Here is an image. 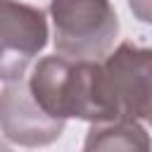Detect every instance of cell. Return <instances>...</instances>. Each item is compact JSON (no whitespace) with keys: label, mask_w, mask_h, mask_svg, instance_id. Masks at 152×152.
Here are the masks:
<instances>
[{"label":"cell","mask_w":152,"mask_h":152,"mask_svg":"<svg viewBox=\"0 0 152 152\" xmlns=\"http://www.w3.org/2000/svg\"><path fill=\"white\" fill-rule=\"evenodd\" d=\"M36 102L52 119H83L90 124L119 121L102 62L50 55L38 59L28 74Z\"/></svg>","instance_id":"cell-1"},{"label":"cell","mask_w":152,"mask_h":152,"mask_svg":"<svg viewBox=\"0 0 152 152\" xmlns=\"http://www.w3.org/2000/svg\"><path fill=\"white\" fill-rule=\"evenodd\" d=\"M55 50L69 59L104 57L116 36L119 17L109 0H50Z\"/></svg>","instance_id":"cell-2"},{"label":"cell","mask_w":152,"mask_h":152,"mask_svg":"<svg viewBox=\"0 0 152 152\" xmlns=\"http://www.w3.org/2000/svg\"><path fill=\"white\" fill-rule=\"evenodd\" d=\"M102 66L119 119H142L152 126V48L124 40Z\"/></svg>","instance_id":"cell-3"},{"label":"cell","mask_w":152,"mask_h":152,"mask_svg":"<svg viewBox=\"0 0 152 152\" xmlns=\"http://www.w3.org/2000/svg\"><path fill=\"white\" fill-rule=\"evenodd\" d=\"M0 40H2V55H0L2 83L24 78L31 59L48 45L45 12L19 0H2Z\"/></svg>","instance_id":"cell-4"},{"label":"cell","mask_w":152,"mask_h":152,"mask_svg":"<svg viewBox=\"0 0 152 152\" xmlns=\"http://www.w3.org/2000/svg\"><path fill=\"white\" fill-rule=\"evenodd\" d=\"M66 121L52 119L36 102L28 88V78L10 81L0 95V126L5 140L21 147H45L55 142Z\"/></svg>","instance_id":"cell-5"},{"label":"cell","mask_w":152,"mask_h":152,"mask_svg":"<svg viewBox=\"0 0 152 152\" xmlns=\"http://www.w3.org/2000/svg\"><path fill=\"white\" fill-rule=\"evenodd\" d=\"M83 152H152V138L135 119L93 124Z\"/></svg>","instance_id":"cell-6"},{"label":"cell","mask_w":152,"mask_h":152,"mask_svg":"<svg viewBox=\"0 0 152 152\" xmlns=\"http://www.w3.org/2000/svg\"><path fill=\"white\" fill-rule=\"evenodd\" d=\"M128 7L135 19L142 24H152V0H128Z\"/></svg>","instance_id":"cell-7"}]
</instances>
